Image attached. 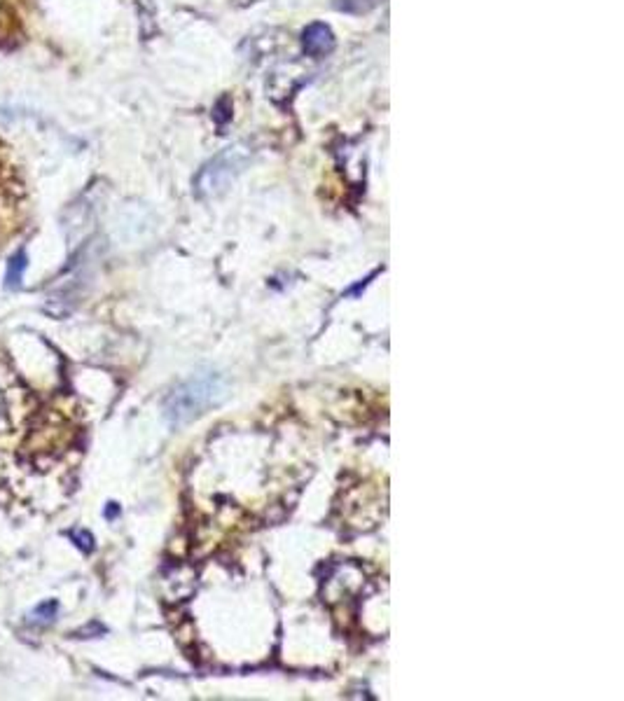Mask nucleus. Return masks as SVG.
<instances>
[{
    "label": "nucleus",
    "mask_w": 624,
    "mask_h": 701,
    "mask_svg": "<svg viewBox=\"0 0 624 701\" xmlns=\"http://www.w3.org/2000/svg\"><path fill=\"white\" fill-rule=\"evenodd\" d=\"M0 411H3V398H0Z\"/></svg>",
    "instance_id": "nucleus-9"
},
{
    "label": "nucleus",
    "mask_w": 624,
    "mask_h": 701,
    "mask_svg": "<svg viewBox=\"0 0 624 701\" xmlns=\"http://www.w3.org/2000/svg\"><path fill=\"white\" fill-rule=\"evenodd\" d=\"M374 5V0H337V7L344 12H365Z\"/></svg>",
    "instance_id": "nucleus-6"
},
{
    "label": "nucleus",
    "mask_w": 624,
    "mask_h": 701,
    "mask_svg": "<svg viewBox=\"0 0 624 701\" xmlns=\"http://www.w3.org/2000/svg\"><path fill=\"white\" fill-rule=\"evenodd\" d=\"M225 382L218 372H199L188 382L175 386L164 400V416L171 426H185L192 419L201 416L206 409L225 400Z\"/></svg>",
    "instance_id": "nucleus-1"
},
{
    "label": "nucleus",
    "mask_w": 624,
    "mask_h": 701,
    "mask_svg": "<svg viewBox=\"0 0 624 701\" xmlns=\"http://www.w3.org/2000/svg\"><path fill=\"white\" fill-rule=\"evenodd\" d=\"M334 33L330 31V26H325V24H309V26L305 29V33H302V47H305V52L309 56H314V58H323L327 56L334 49Z\"/></svg>",
    "instance_id": "nucleus-3"
},
{
    "label": "nucleus",
    "mask_w": 624,
    "mask_h": 701,
    "mask_svg": "<svg viewBox=\"0 0 624 701\" xmlns=\"http://www.w3.org/2000/svg\"><path fill=\"white\" fill-rule=\"evenodd\" d=\"M248 164V150L243 148H230L223 155H218L213 162H208L195 180V194L199 199H210L223 194L234 178L243 171Z\"/></svg>",
    "instance_id": "nucleus-2"
},
{
    "label": "nucleus",
    "mask_w": 624,
    "mask_h": 701,
    "mask_svg": "<svg viewBox=\"0 0 624 701\" xmlns=\"http://www.w3.org/2000/svg\"><path fill=\"white\" fill-rule=\"evenodd\" d=\"M26 267H29V257L26 252L19 250L16 255H12V260L7 262V274H5V285L10 290H16L24 281V274H26Z\"/></svg>",
    "instance_id": "nucleus-4"
},
{
    "label": "nucleus",
    "mask_w": 624,
    "mask_h": 701,
    "mask_svg": "<svg viewBox=\"0 0 624 701\" xmlns=\"http://www.w3.org/2000/svg\"><path fill=\"white\" fill-rule=\"evenodd\" d=\"M58 615V603L56 601H42L31 610L29 615V624H38V627H45V624H52L54 618Z\"/></svg>",
    "instance_id": "nucleus-5"
},
{
    "label": "nucleus",
    "mask_w": 624,
    "mask_h": 701,
    "mask_svg": "<svg viewBox=\"0 0 624 701\" xmlns=\"http://www.w3.org/2000/svg\"><path fill=\"white\" fill-rule=\"evenodd\" d=\"M117 512H120V508H117L115 503H111V508L106 510V517H108V519H113V517H117Z\"/></svg>",
    "instance_id": "nucleus-8"
},
{
    "label": "nucleus",
    "mask_w": 624,
    "mask_h": 701,
    "mask_svg": "<svg viewBox=\"0 0 624 701\" xmlns=\"http://www.w3.org/2000/svg\"><path fill=\"white\" fill-rule=\"evenodd\" d=\"M71 538L75 540V545H78L82 552H91V550H94V538H91L87 531H80V528L73 531Z\"/></svg>",
    "instance_id": "nucleus-7"
}]
</instances>
